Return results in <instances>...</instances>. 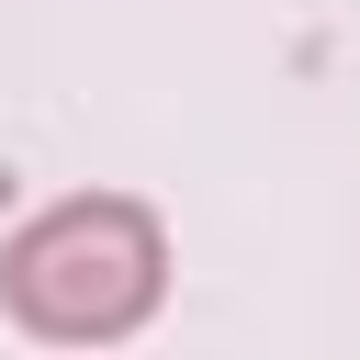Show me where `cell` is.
<instances>
[{
  "label": "cell",
  "instance_id": "cell-1",
  "mask_svg": "<svg viewBox=\"0 0 360 360\" xmlns=\"http://www.w3.org/2000/svg\"><path fill=\"white\" fill-rule=\"evenodd\" d=\"M169 304V225L135 191H68L0 236V315L45 349H112Z\"/></svg>",
  "mask_w": 360,
  "mask_h": 360
}]
</instances>
